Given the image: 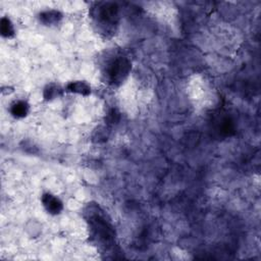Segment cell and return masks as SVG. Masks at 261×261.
<instances>
[{
	"mask_svg": "<svg viewBox=\"0 0 261 261\" xmlns=\"http://www.w3.org/2000/svg\"><path fill=\"white\" fill-rule=\"evenodd\" d=\"M63 93V89L57 84L51 83L48 84L43 90V98L46 101H52L56 98H59Z\"/></svg>",
	"mask_w": 261,
	"mask_h": 261,
	"instance_id": "cell-7",
	"label": "cell"
},
{
	"mask_svg": "<svg viewBox=\"0 0 261 261\" xmlns=\"http://www.w3.org/2000/svg\"><path fill=\"white\" fill-rule=\"evenodd\" d=\"M131 69V62L125 57L118 56L111 60L106 67L107 80L111 85L118 86L126 81Z\"/></svg>",
	"mask_w": 261,
	"mask_h": 261,
	"instance_id": "cell-1",
	"label": "cell"
},
{
	"mask_svg": "<svg viewBox=\"0 0 261 261\" xmlns=\"http://www.w3.org/2000/svg\"><path fill=\"white\" fill-rule=\"evenodd\" d=\"M9 112L16 119L25 118L30 112V105L24 100L14 101L10 105Z\"/></svg>",
	"mask_w": 261,
	"mask_h": 261,
	"instance_id": "cell-6",
	"label": "cell"
},
{
	"mask_svg": "<svg viewBox=\"0 0 261 261\" xmlns=\"http://www.w3.org/2000/svg\"><path fill=\"white\" fill-rule=\"evenodd\" d=\"M62 13L55 9L43 11L39 14V21L44 26H55L62 20Z\"/></svg>",
	"mask_w": 261,
	"mask_h": 261,
	"instance_id": "cell-5",
	"label": "cell"
},
{
	"mask_svg": "<svg viewBox=\"0 0 261 261\" xmlns=\"http://www.w3.org/2000/svg\"><path fill=\"white\" fill-rule=\"evenodd\" d=\"M64 91L87 97L91 95V86L85 81H73L65 86Z\"/></svg>",
	"mask_w": 261,
	"mask_h": 261,
	"instance_id": "cell-4",
	"label": "cell"
},
{
	"mask_svg": "<svg viewBox=\"0 0 261 261\" xmlns=\"http://www.w3.org/2000/svg\"><path fill=\"white\" fill-rule=\"evenodd\" d=\"M93 17L102 28L110 29L118 19V8L114 3H100L93 8Z\"/></svg>",
	"mask_w": 261,
	"mask_h": 261,
	"instance_id": "cell-2",
	"label": "cell"
},
{
	"mask_svg": "<svg viewBox=\"0 0 261 261\" xmlns=\"http://www.w3.org/2000/svg\"><path fill=\"white\" fill-rule=\"evenodd\" d=\"M26 233L30 238H38L42 234V225L37 220H30L25 227Z\"/></svg>",
	"mask_w": 261,
	"mask_h": 261,
	"instance_id": "cell-9",
	"label": "cell"
},
{
	"mask_svg": "<svg viewBox=\"0 0 261 261\" xmlns=\"http://www.w3.org/2000/svg\"><path fill=\"white\" fill-rule=\"evenodd\" d=\"M0 33H1L2 37L6 39H10L14 37L15 28L9 17L3 16L2 19L0 20Z\"/></svg>",
	"mask_w": 261,
	"mask_h": 261,
	"instance_id": "cell-8",
	"label": "cell"
},
{
	"mask_svg": "<svg viewBox=\"0 0 261 261\" xmlns=\"http://www.w3.org/2000/svg\"><path fill=\"white\" fill-rule=\"evenodd\" d=\"M41 202L47 213L51 215H57L63 209V204L61 200L51 193H44L41 197Z\"/></svg>",
	"mask_w": 261,
	"mask_h": 261,
	"instance_id": "cell-3",
	"label": "cell"
}]
</instances>
